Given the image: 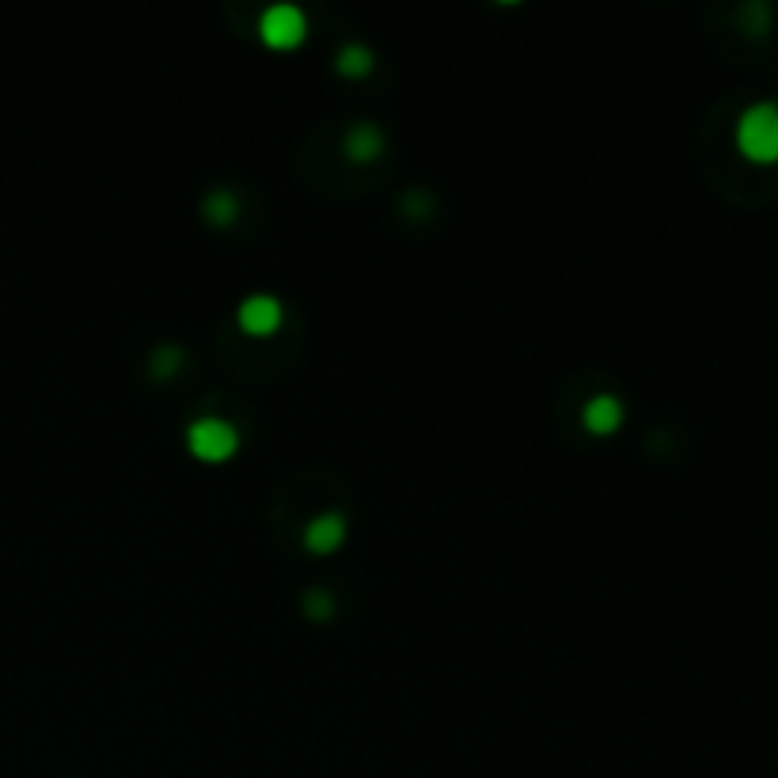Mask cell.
<instances>
[{"label": "cell", "instance_id": "obj_1", "mask_svg": "<svg viewBox=\"0 0 778 778\" xmlns=\"http://www.w3.org/2000/svg\"><path fill=\"white\" fill-rule=\"evenodd\" d=\"M737 148L752 164H778V107L756 103L737 122Z\"/></svg>", "mask_w": 778, "mask_h": 778}, {"label": "cell", "instance_id": "obj_2", "mask_svg": "<svg viewBox=\"0 0 778 778\" xmlns=\"http://www.w3.org/2000/svg\"><path fill=\"white\" fill-rule=\"evenodd\" d=\"M187 448L190 456L202 459V464H228V459L240 452V430L213 415L194 418V422L187 426Z\"/></svg>", "mask_w": 778, "mask_h": 778}, {"label": "cell", "instance_id": "obj_3", "mask_svg": "<svg viewBox=\"0 0 778 778\" xmlns=\"http://www.w3.org/2000/svg\"><path fill=\"white\" fill-rule=\"evenodd\" d=\"M259 38L270 50H297L308 38V15L297 4H270L259 15Z\"/></svg>", "mask_w": 778, "mask_h": 778}, {"label": "cell", "instance_id": "obj_4", "mask_svg": "<svg viewBox=\"0 0 778 778\" xmlns=\"http://www.w3.org/2000/svg\"><path fill=\"white\" fill-rule=\"evenodd\" d=\"M285 320V308L274 292H251L243 297V304L236 308V323H240L243 335L251 338H270Z\"/></svg>", "mask_w": 778, "mask_h": 778}, {"label": "cell", "instance_id": "obj_5", "mask_svg": "<svg viewBox=\"0 0 778 778\" xmlns=\"http://www.w3.org/2000/svg\"><path fill=\"white\" fill-rule=\"evenodd\" d=\"M346 543V517L343 513H320L304 524V547L312 554H335Z\"/></svg>", "mask_w": 778, "mask_h": 778}, {"label": "cell", "instance_id": "obj_6", "mask_svg": "<svg viewBox=\"0 0 778 778\" xmlns=\"http://www.w3.org/2000/svg\"><path fill=\"white\" fill-rule=\"evenodd\" d=\"M623 403L615 399V395H597V399L585 403L582 410V426L589 430L593 436H611L619 433V426H623Z\"/></svg>", "mask_w": 778, "mask_h": 778}, {"label": "cell", "instance_id": "obj_7", "mask_svg": "<svg viewBox=\"0 0 778 778\" xmlns=\"http://www.w3.org/2000/svg\"><path fill=\"white\" fill-rule=\"evenodd\" d=\"M343 153H346L349 164L380 160V153H384V133H380V125H372V122L349 125V133H346V141H343Z\"/></svg>", "mask_w": 778, "mask_h": 778}, {"label": "cell", "instance_id": "obj_8", "mask_svg": "<svg viewBox=\"0 0 778 778\" xmlns=\"http://www.w3.org/2000/svg\"><path fill=\"white\" fill-rule=\"evenodd\" d=\"M372 65H376V58H372V50L364 43H346L335 58L338 76H346V81H361V76H369Z\"/></svg>", "mask_w": 778, "mask_h": 778}, {"label": "cell", "instance_id": "obj_9", "mask_svg": "<svg viewBox=\"0 0 778 778\" xmlns=\"http://www.w3.org/2000/svg\"><path fill=\"white\" fill-rule=\"evenodd\" d=\"M202 213L213 228H228V225H236V217H240V198L228 194V190H213V194L202 202Z\"/></svg>", "mask_w": 778, "mask_h": 778}, {"label": "cell", "instance_id": "obj_10", "mask_svg": "<svg viewBox=\"0 0 778 778\" xmlns=\"http://www.w3.org/2000/svg\"><path fill=\"white\" fill-rule=\"evenodd\" d=\"M304 615L315 619V623H327L335 615V597L327 589H308L304 593Z\"/></svg>", "mask_w": 778, "mask_h": 778}, {"label": "cell", "instance_id": "obj_11", "mask_svg": "<svg viewBox=\"0 0 778 778\" xmlns=\"http://www.w3.org/2000/svg\"><path fill=\"white\" fill-rule=\"evenodd\" d=\"M179 364H182V349L179 346H164V349H156L148 372H153V380H168V376L179 372Z\"/></svg>", "mask_w": 778, "mask_h": 778}]
</instances>
